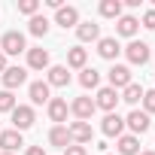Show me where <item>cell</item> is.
Instances as JSON below:
<instances>
[{
	"mask_svg": "<svg viewBox=\"0 0 155 155\" xmlns=\"http://www.w3.org/2000/svg\"><path fill=\"white\" fill-rule=\"evenodd\" d=\"M0 52H3L6 58H9V55H21V52H28L25 34H21V31H6L3 37H0Z\"/></svg>",
	"mask_w": 155,
	"mask_h": 155,
	"instance_id": "6da1fadb",
	"label": "cell"
},
{
	"mask_svg": "<svg viewBox=\"0 0 155 155\" xmlns=\"http://www.w3.org/2000/svg\"><path fill=\"white\" fill-rule=\"evenodd\" d=\"M12 131H28V128H34V122H37V113H34V107H28V104H18L12 113Z\"/></svg>",
	"mask_w": 155,
	"mask_h": 155,
	"instance_id": "7a4b0ae2",
	"label": "cell"
},
{
	"mask_svg": "<svg viewBox=\"0 0 155 155\" xmlns=\"http://www.w3.org/2000/svg\"><path fill=\"white\" fill-rule=\"evenodd\" d=\"M125 55H128V61L131 64H146L149 58H152V52H149V43H143V40H131L128 46H125Z\"/></svg>",
	"mask_w": 155,
	"mask_h": 155,
	"instance_id": "3957f363",
	"label": "cell"
},
{
	"mask_svg": "<svg viewBox=\"0 0 155 155\" xmlns=\"http://www.w3.org/2000/svg\"><path fill=\"white\" fill-rule=\"evenodd\" d=\"M107 79H110V88H128L134 79H131V67H125V64H113L110 67V73H107Z\"/></svg>",
	"mask_w": 155,
	"mask_h": 155,
	"instance_id": "277c9868",
	"label": "cell"
},
{
	"mask_svg": "<svg viewBox=\"0 0 155 155\" xmlns=\"http://www.w3.org/2000/svg\"><path fill=\"white\" fill-rule=\"evenodd\" d=\"M94 110H97V107H94V101H91V97H85V94L70 101V113L76 116V122H88V119L94 116Z\"/></svg>",
	"mask_w": 155,
	"mask_h": 155,
	"instance_id": "5b68a950",
	"label": "cell"
},
{
	"mask_svg": "<svg viewBox=\"0 0 155 155\" xmlns=\"http://www.w3.org/2000/svg\"><path fill=\"white\" fill-rule=\"evenodd\" d=\"M0 79H3V91H15L18 85L28 82V70H25V67H6Z\"/></svg>",
	"mask_w": 155,
	"mask_h": 155,
	"instance_id": "8992f818",
	"label": "cell"
},
{
	"mask_svg": "<svg viewBox=\"0 0 155 155\" xmlns=\"http://www.w3.org/2000/svg\"><path fill=\"white\" fill-rule=\"evenodd\" d=\"M46 85H49V88H67V85H70V70H67L64 64L49 67V70H46Z\"/></svg>",
	"mask_w": 155,
	"mask_h": 155,
	"instance_id": "52a82bcc",
	"label": "cell"
},
{
	"mask_svg": "<svg viewBox=\"0 0 155 155\" xmlns=\"http://www.w3.org/2000/svg\"><path fill=\"white\" fill-rule=\"evenodd\" d=\"M67 131H70V143H76V146H85L94 137L91 122H73V125H67Z\"/></svg>",
	"mask_w": 155,
	"mask_h": 155,
	"instance_id": "ba28073f",
	"label": "cell"
},
{
	"mask_svg": "<svg viewBox=\"0 0 155 155\" xmlns=\"http://www.w3.org/2000/svg\"><path fill=\"white\" fill-rule=\"evenodd\" d=\"M149 125H152V119L143 113V110H131L128 113V119H125V128H131V134L137 137V134H146L149 131Z\"/></svg>",
	"mask_w": 155,
	"mask_h": 155,
	"instance_id": "9c48e42d",
	"label": "cell"
},
{
	"mask_svg": "<svg viewBox=\"0 0 155 155\" xmlns=\"http://www.w3.org/2000/svg\"><path fill=\"white\" fill-rule=\"evenodd\" d=\"M116 104H119V91L116 88H97V97H94V107L104 110V113H116Z\"/></svg>",
	"mask_w": 155,
	"mask_h": 155,
	"instance_id": "30bf717a",
	"label": "cell"
},
{
	"mask_svg": "<svg viewBox=\"0 0 155 155\" xmlns=\"http://www.w3.org/2000/svg\"><path fill=\"white\" fill-rule=\"evenodd\" d=\"M101 131H104V137H122V131H125V119L119 116V113H107L104 116V122H101Z\"/></svg>",
	"mask_w": 155,
	"mask_h": 155,
	"instance_id": "8fae6325",
	"label": "cell"
},
{
	"mask_svg": "<svg viewBox=\"0 0 155 155\" xmlns=\"http://www.w3.org/2000/svg\"><path fill=\"white\" fill-rule=\"evenodd\" d=\"M55 25L58 28H73L76 31V25H79V9L76 6H61V9H55Z\"/></svg>",
	"mask_w": 155,
	"mask_h": 155,
	"instance_id": "7c38bea8",
	"label": "cell"
},
{
	"mask_svg": "<svg viewBox=\"0 0 155 155\" xmlns=\"http://www.w3.org/2000/svg\"><path fill=\"white\" fill-rule=\"evenodd\" d=\"M46 113H49V119H52L55 125H64V122H67L70 107H67V101H64V97H52V101L46 104Z\"/></svg>",
	"mask_w": 155,
	"mask_h": 155,
	"instance_id": "4fadbf2b",
	"label": "cell"
},
{
	"mask_svg": "<svg viewBox=\"0 0 155 155\" xmlns=\"http://www.w3.org/2000/svg\"><path fill=\"white\" fill-rule=\"evenodd\" d=\"M119 52H122V46H119L116 37H101V40H97V55H101L104 61H116Z\"/></svg>",
	"mask_w": 155,
	"mask_h": 155,
	"instance_id": "5bb4252c",
	"label": "cell"
},
{
	"mask_svg": "<svg viewBox=\"0 0 155 155\" xmlns=\"http://www.w3.org/2000/svg\"><path fill=\"white\" fill-rule=\"evenodd\" d=\"M137 31H140V18H134V15H122V18H116V34H119V37L134 40Z\"/></svg>",
	"mask_w": 155,
	"mask_h": 155,
	"instance_id": "9a60e30c",
	"label": "cell"
},
{
	"mask_svg": "<svg viewBox=\"0 0 155 155\" xmlns=\"http://www.w3.org/2000/svg\"><path fill=\"white\" fill-rule=\"evenodd\" d=\"M28 97H31L34 107L49 104V101H52V88H49L46 82H31V85H28Z\"/></svg>",
	"mask_w": 155,
	"mask_h": 155,
	"instance_id": "2e32d148",
	"label": "cell"
},
{
	"mask_svg": "<svg viewBox=\"0 0 155 155\" xmlns=\"http://www.w3.org/2000/svg\"><path fill=\"white\" fill-rule=\"evenodd\" d=\"M85 64H88V49L82 46L67 49V70H85Z\"/></svg>",
	"mask_w": 155,
	"mask_h": 155,
	"instance_id": "e0dca14e",
	"label": "cell"
},
{
	"mask_svg": "<svg viewBox=\"0 0 155 155\" xmlns=\"http://www.w3.org/2000/svg\"><path fill=\"white\" fill-rule=\"evenodd\" d=\"M76 37H79V43H94V40H101V25L79 21V25H76Z\"/></svg>",
	"mask_w": 155,
	"mask_h": 155,
	"instance_id": "ac0fdd59",
	"label": "cell"
},
{
	"mask_svg": "<svg viewBox=\"0 0 155 155\" xmlns=\"http://www.w3.org/2000/svg\"><path fill=\"white\" fill-rule=\"evenodd\" d=\"M116 149H119V155H140V137L122 134V137L116 140Z\"/></svg>",
	"mask_w": 155,
	"mask_h": 155,
	"instance_id": "d6986e66",
	"label": "cell"
},
{
	"mask_svg": "<svg viewBox=\"0 0 155 155\" xmlns=\"http://www.w3.org/2000/svg\"><path fill=\"white\" fill-rule=\"evenodd\" d=\"M18 146H25V140H21V134L18 131H0V149H3V152H15Z\"/></svg>",
	"mask_w": 155,
	"mask_h": 155,
	"instance_id": "ffe728a7",
	"label": "cell"
},
{
	"mask_svg": "<svg viewBox=\"0 0 155 155\" xmlns=\"http://www.w3.org/2000/svg\"><path fill=\"white\" fill-rule=\"evenodd\" d=\"M28 67L31 70H49V52L46 49H28Z\"/></svg>",
	"mask_w": 155,
	"mask_h": 155,
	"instance_id": "44dd1931",
	"label": "cell"
},
{
	"mask_svg": "<svg viewBox=\"0 0 155 155\" xmlns=\"http://www.w3.org/2000/svg\"><path fill=\"white\" fill-rule=\"evenodd\" d=\"M49 143L58 146V149H67V146H70V131H67V125H52V131H49Z\"/></svg>",
	"mask_w": 155,
	"mask_h": 155,
	"instance_id": "7402d4cb",
	"label": "cell"
},
{
	"mask_svg": "<svg viewBox=\"0 0 155 155\" xmlns=\"http://www.w3.org/2000/svg\"><path fill=\"white\" fill-rule=\"evenodd\" d=\"M119 101H125V104H131V107H137V104L143 101V85H137V82H131L128 88H122V94H119Z\"/></svg>",
	"mask_w": 155,
	"mask_h": 155,
	"instance_id": "603a6c76",
	"label": "cell"
},
{
	"mask_svg": "<svg viewBox=\"0 0 155 155\" xmlns=\"http://www.w3.org/2000/svg\"><path fill=\"white\" fill-rule=\"evenodd\" d=\"M97 12L104 18H122V0H101Z\"/></svg>",
	"mask_w": 155,
	"mask_h": 155,
	"instance_id": "cb8c5ba5",
	"label": "cell"
},
{
	"mask_svg": "<svg viewBox=\"0 0 155 155\" xmlns=\"http://www.w3.org/2000/svg\"><path fill=\"white\" fill-rule=\"evenodd\" d=\"M79 85H82V88H97V85H101V73H97L94 67H85V70L79 73Z\"/></svg>",
	"mask_w": 155,
	"mask_h": 155,
	"instance_id": "d4e9b609",
	"label": "cell"
},
{
	"mask_svg": "<svg viewBox=\"0 0 155 155\" xmlns=\"http://www.w3.org/2000/svg\"><path fill=\"white\" fill-rule=\"evenodd\" d=\"M28 31H31L34 37H46V34H49V18H46V15H34V18L28 21Z\"/></svg>",
	"mask_w": 155,
	"mask_h": 155,
	"instance_id": "484cf974",
	"label": "cell"
},
{
	"mask_svg": "<svg viewBox=\"0 0 155 155\" xmlns=\"http://www.w3.org/2000/svg\"><path fill=\"white\" fill-rule=\"evenodd\" d=\"M18 12L28 15V18L40 15V0H18Z\"/></svg>",
	"mask_w": 155,
	"mask_h": 155,
	"instance_id": "4316f807",
	"label": "cell"
},
{
	"mask_svg": "<svg viewBox=\"0 0 155 155\" xmlns=\"http://www.w3.org/2000/svg\"><path fill=\"white\" fill-rule=\"evenodd\" d=\"M18 104H15V94L12 91H0V113H12Z\"/></svg>",
	"mask_w": 155,
	"mask_h": 155,
	"instance_id": "83f0119b",
	"label": "cell"
},
{
	"mask_svg": "<svg viewBox=\"0 0 155 155\" xmlns=\"http://www.w3.org/2000/svg\"><path fill=\"white\" fill-rule=\"evenodd\" d=\"M140 104H143V113L152 116V113H155V88H152V91H143V101H140Z\"/></svg>",
	"mask_w": 155,
	"mask_h": 155,
	"instance_id": "f1b7e54d",
	"label": "cell"
},
{
	"mask_svg": "<svg viewBox=\"0 0 155 155\" xmlns=\"http://www.w3.org/2000/svg\"><path fill=\"white\" fill-rule=\"evenodd\" d=\"M140 21H143V28H146V31H155V6H152V9H146Z\"/></svg>",
	"mask_w": 155,
	"mask_h": 155,
	"instance_id": "f546056e",
	"label": "cell"
},
{
	"mask_svg": "<svg viewBox=\"0 0 155 155\" xmlns=\"http://www.w3.org/2000/svg\"><path fill=\"white\" fill-rule=\"evenodd\" d=\"M64 155H88V149H85V146H76V143H70V146L64 149Z\"/></svg>",
	"mask_w": 155,
	"mask_h": 155,
	"instance_id": "4dcf8cb0",
	"label": "cell"
},
{
	"mask_svg": "<svg viewBox=\"0 0 155 155\" xmlns=\"http://www.w3.org/2000/svg\"><path fill=\"white\" fill-rule=\"evenodd\" d=\"M25 155H46V149H43V146H28Z\"/></svg>",
	"mask_w": 155,
	"mask_h": 155,
	"instance_id": "1f68e13d",
	"label": "cell"
},
{
	"mask_svg": "<svg viewBox=\"0 0 155 155\" xmlns=\"http://www.w3.org/2000/svg\"><path fill=\"white\" fill-rule=\"evenodd\" d=\"M6 67H9V64H6V55L0 52V76H3V70H6Z\"/></svg>",
	"mask_w": 155,
	"mask_h": 155,
	"instance_id": "d6a6232c",
	"label": "cell"
},
{
	"mask_svg": "<svg viewBox=\"0 0 155 155\" xmlns=\"http://www.w3.org/2000/svg\"><path fill=\"white\" fill-rule=\"evenodd\" d=\"M140 155H155V152H152V149H146V152H140Z\"/></svg>",
	"mask_w": 155,
	"mask_h": 155,
	"instance_id": "836d02e7",
	"label": "cell"
},
{
	"mask_svg": "<svg viewBox=\"0 0 155 155\" xmlns=\"http://www.w3.org/2000/svg\"><path fill=\"white\" fill-rule=\"evenodd\" d=\"M0 155H12V152H0Z\"/></svg>",
	"mask_w": 155,
	"mask_h": 155,
	"instance_id": "e575fe53",
	"label": "cell"
},
{
	"mask_svg": "<svg viewBox=\"0 0 155 155\" xmlns=\"http://www.w3.org/2000/svg\"><path fill=\"white\" fill-rule=\"evenodd\" d=\"M104 155H110V152H104Z\"/></svg>",
	"mask_w": 155,
	"mask_h": 155,
	"instance_id": "d590c367",
	"label": "cell"
}]
</instances>
